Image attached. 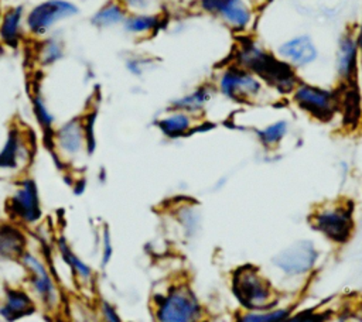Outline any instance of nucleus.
<instances>
[{
	"instance_id": "obj_1",
	"label": "nucleus",
	"mask_w": 362,
	"mask_h": 322,
	"mask_svg": "<svg viewBox=\"0 0 362 322\" xmlns=\"http://www.w3.org/2000/svg\"><path fill=\"white\" fill-rule=\"evenodd\" d=\"M230 62L257 75L277 96H290L300 83L294 68L272 54L256 38L247 34L238 38Z\"/></svg>"
},
{
	"instance_id": "obj_2",
	"label": "nucleus",
	"mask_w": 362,
	"mask_h": 322,
	"mask_svg": "<svg viewBox=\"0 0 362 322\" xmlns=\"http://www.w3.org/2000/svg\"><path fill=\"white\" fill-rule=\"evenodd\" d=\"M321 258L318 244L311 239H298L280 249L270 258L273 282L283 294H294L314 274Z\"/></svg>"
},
{
	"instance_id": "obj_3",
	"label": "nucleus",
	"mask_w": 362,
	"mask_h": 322,
	"mask_svg": "<svg viewBox=\"0 0 362 322\" xmlns=\"http://www.w3.org/2000/svg\"><path fill=\"white\" fill-rule=\"evenodd\" d=\"M229 287L240 309L247 311L273 308L283 304V298L287 297L276 287L270 275L253 264H242L233 268Z\"/></svg>"
},
{
	"instance_id": "obj_4",
	"label": "nucleus",
	"mask_w": 362,
	"mask_h": 322,
	"mask_svg": "<svg viewBox=\"0 0 362 322\" xmlns=\"http://www.w3.org/2000/svg\"><path fill=\"white\" fill-rule=\"evenodd\" d=\"M154 322H205L208 312L198 292L184 280L168 284L151 298Z\"/></svg>"
},
{
	"instance_id": "obj_5",
	"label": "nucleus",
	"mask_w": 362,
	"mask_h": 322,
	"mask_svg": "<svg viewBox=\"0 0 362 322\" xmlns=\"http://www.w3.org/2000/svg\"><path fill=\"white\" fill-rule=\"evenodd\" d=\"M49 141L55 157L69 168H78L83 164L96 147L92 121L82 116H72L58 123Z\"/></svg>"
},
{
	"instance_id": "obj_6",
	"label": "nucleus",
	"mask_w": 362,
	"mask_h": 322,
	"mask_svg": "<svg viewBox=\"0 0 362 322\" xmlns=\"http://www.w3.org/2000/svg\"><path fill=\"white\" fill-rule=\"evenodd\" d=\"M23 285L33 295L37 306L55 312L62 304V287L44 254L28 249L20 258Z\"/></svg>"
},
{
	"instance_id": "obj_7",
	"label": "nucleus",
	"mask_w": 362,
	"mask_h": 322,
	"mask_svg": "<svg viewBox=\"0 0 362 322\" xmlns=\"http://www.w3.org/2000/svg\"><path fill=\"white\" fill-rule=\"evenodd\" d=\"M212 83L219 96L228 102L239 105L267 102L270 96L276 95L257 75L233 62L221 66L216 71Z\"/></svg>"
},
{
	"instance_id": "obj_8",
	"label": "nucleus",
	"mask_w": 362,
	"mask_h": 322,
	"mask_svg": "<svg viewBox=\"0 0 362 322\" xmlns=\"http://www.w3.org/2000/svg\"><path fill=\"white\" fill-rule=\"evenodd\" d=\"M310 226L334 244L346 243L355 229V210L346 199L328 201L317 205L310 213Z\"/></svg>"
},
{
	"instance_id": "obj_9",
	"label": "nucleus",
	"mask_w": 362,
	"mask_h": 322,
	"mask_svg": "<svg viewBox=\"0 0 362 322\" xmlns=\"http://www.w3.org/2000/svg\"><path fill=\"white\" fill-rule=\"evenodd\" d=\"M6 212L8 220H13L24 229L40 226L44 217V210L40 188L34 178L25 174L17 178L7 196Z\"/></svg>"
},
{
	"instance_id": "obj_10",
	"label": "nucleus",
	"mask_w": 362,
	"mask_h": 322,
	"mask_svg": "<svg viewBox=\"0 0 362 322\" xmlns=\"http://www.w3.org/2000/svg\"><path fill=\"white\" fill-rule=\"evenodd\" d=\"M78 14L79 7L72 0H40L27 8V34L34 40H41L52 34L61 23Z\"/></svg>"
},
{
	"instance_id": "obj_11",
	"label": "nucleus",
	"mask_w": 362,
	"mask_h": 322,
	"mask_svg": "<svg viewBox=\"0 0 362 322\" xmlns=\"http://www.w3.org/2000/svg\"><path fill=\"white\" fill-rule=\"evenodd\" d=\"M290 100L310 117L328 121L339 112L341 95L334 89L300 80L290 95Z\"/></svg>"
},
{
	"instance_id": "obj_12",
	"label": "nucleus",
	"mask_w": 362,
	"mask_h": 322,
	"mask_svg": "<svg viewBox=\"0 0 362 322\" xmlns=\"http://www.w3.org/2000/svg\"><path fill=\"white\" fill-rule=\"evenodd\" d=\"M34 144L30 133L18 126H11L0 145V175L21 177L30 167Z\"/></svg>"
},
{
	"instance_id": "obj_13",
	"label": "nucleus",
	"mask_w": 362,
	"mask_h": 322,
	"mask_svg": "<svg viewBox=\"0 0 362 322\" xmlns=\"http://www.w3.org/2000/svg\"><path fill=\"white\" fill-rule=\"evenodd\" d=\"M195 4L201 13L215 17L239 35L247 34L256 20L252 0H197Z\"/></svg>"
},
{
	"instance_id": "obj_14",
	"label": "nucleus",
	"mask_w": 362,
	"mask_h": 322,
	"mask_svg": "<svg viewBox=\"0 0 362 322\" xmlns=\"http://www.w3.org/2000/svg\"><path fill=\"white\" fill-rule=\"evenodd\" d=\"M334 66L337 79L341 85L348 86L356 82L361 66V54L355 30H346L339 35L337 41Z\"/></svg>"
},
{
	"instance_id": "obj_15",
	"label": "nucleus",
	"mask_w": 362,
	"mask_h": 322,
	"mask_svg": "<svg viewBox=\"0 0 362 322\" xmlns=\"http://www.w3.org/2000/svg\"><path fill=\"white\" fill-rule=\"evenodd\" d=\"M276 55L296 71L305 69L317 62L320 49L310 34L301 32L281 41L276 49Z\"/></svg>"
},
{
	"instance_id": "obj_16",
	"label": "nucleus",
	"mask_w": 362,
	"mask_h": 322,
	"mask_svg": "<svg viewBox=\"0 0 362 322\" xmlns=\"http://www.w3.org/2000/svg\"><path fill=\"white\" fill-rule=\"evenodd\" d=\"M54 244L55 253L66 268L74 284L81 288H92L96 280L95 268L72 247V244L64 236H58Z\"/></svg>"
},
{
	"instance_id": "obj_17",
	"label": "nucleus",
	"mask_w": 362,
	"mask_h": 322,
	"mask_svg": "<svg viewBox=\"0 0 362 322\" xmlns=\"http://www.w3.org/2000/svg\"><path fill=\"white\" fill-rule=\"evenodd\" d=\"M37 309V302L24 285H6L0 292V319L17 322L30 316Z\"/></svg>"
},
{
	"instance_id": "obj_18",
	"label": "nucleus",
	"mask_w": 362,
	"mask_h": 322,
	"mask_svg": "<svg viewBox=\"0 0 362 322\" xmlns=\"http://www.w3.org/2000/svg\"><path fill=\"white\" fill-rule=\"evenodd\" d=\"M27 230L13 220L0 222V264H18L30 249Z\"/></svg>"
},
{
	"instance_id": "obj_19",
	"label": "nucleus",
	"mask_w": 362,
	"mask_h": 322,
	"mask_svg": "<svg viewBox=\"0 0 362 322\" xmlns=\"http://www.w3.org/2000/svg\"><path fill=\"white\" fill-rule=\"evenodd\" d=\"M27 8L23 4H13L3 8L0 18V44L6 48H18L28 37L25 28Z\"/></svg>"
},
{
	"instance_id": "obj_20",
	"label": "nucleus",
	"mask_w": 362,
	"mask_h": 322,
	"mask_svg": "<svg viewBox=\"0 0 362 322\" xmlns=\"http://www.w3.org/2000/svg\"><path fill=\"white\" fill-rule=\"evenodd\" d=\"M216 89L212 82H204L192 88L191 90L170 100L167 109L181 110L195 117H202L216 96Z\"/></svg>"
},
{
	"instance_id": "obj_21",
	"label": "nucleus",
	"mask_w": 362,
	"mask_h": 322,
	"mask_svg": "<svg viewBox=\"0 0 362 322\" xmlns=\"http://www.w3.org/2000/svg\"><path fill=\"white\" fill-rule=\"evenodd\" d=\"M198 124L199 117L174 109H167L154 121L158 133L167 140H180L189 136L198 127Z\"/></svg>"
},
{
	"instance_id": "obj_22",
	"label": "nucleus",
	"mask_w": 362,
	"mask_h": 322,
	"mask_svg": "<svg viewBox=\"0 0 362 322\" xmlns=\"http://www.w3.org/2000/svg\"><path fill=\"white\" fill-rule=\"evenodd\" d=\"M163 13H129L122 28L126 34L134 38H147L154 35L164 25Z\"/></svg>"
},
{
	"instance_id": "obj_23",
	"label": "nucleus",
	"mask_w": 362,
	"mask_h": 322,
	"mask_svg": "<svg viewBox=\"0 0 362 322\" xmlns=\"http://www.w3.org/2000/svg\"><path fill=\"white\" fill-rule=\"evenodd\" d=\"M257 143L266 151L277 150L290 133V121L286 117H277L253 130Z\"/></svg>"
},
{
	"instance_id": "obj_24",
	"label": "nucleus",
	"mask_w": 362,
	"mask_h": 322,
	"mask_svg": "<svg viewBox=\"0 0 362 322\" xmlns=\"http://www.w3.org/2000/svg\"><path fill=\"white\" fill-rule=\"evenodd\" d=\"M127 10L122 0H107L90 16V24L98 30H109L115 27H122L124 18L127 17Z\"/></svg>"
},
{
	"instance_id": "obj_25",
	"label": "nucleus",
	"mask_w": 362,
	"mask_h": 322,
	"mask_svg": "<svg viewBox=\"0 0 362 322\" xmlns=\"http://www.w3.org/2000/svg\"><path fill=\"white\" fill-rule=\"evenodd\" d=\"M30 103H31L33 116H34L38 127L41 129V131L45 136L49 137L58 123H57V116L52 112V109L49 107V103L40 86H37L31 90Z\"/></svg>"
},
{
	"instance_id": "obj_26",
	"label": "nucleus",
	"mask_w": 362,
	"mask_h": 322,
	"mask_svg": "<svg viewBox=\"0 0 362 322\" xmlns=\"http://www.w3.org/2000/svg\"><path fill=\"white\" fill-rule=\"evenodd\" d=\"M37 41L38 44L35 47V59L42 68H51L64 58L65 45L58 34L52 32Z\"/></svg>"
},
{
	"instance_id": "obj_27",
	"label": "nucleus",
	"mask_w": 362,
	"mask_h": 322,
	"mask_svg": "<svg viewBox=\"0 0 362 322\" xmlns=\"http://www.w3.org/2000/svg\"><path fill=\"white\" fill-rule=\"evenodd\" d=\"M174 222L185 239H192L199 233L202 217L201 210L194 203L184 202L174 210Z\"/></svg>"
},
{
	"instance_id": "obj_28",
	"label": "nucleus",
	"mask_w": 362,
	"mask_h": 322,
	"mask_svg": "<svg viewBox=\"0 0 362 322\" xmlns=\"http://www.w3.org/2000/svg\"><path fill=\"white\" fill-rule=\"evenodd\" d=\"M291 305L280 304L267 309L247 311L240 309L233 322H286L287 318L293 314Z\"/></svg>"
},
{
	"instance_id": "obj_29",
	"label": "nucleus",
	"mask_w": 362,
	"mask_h": 322,
	"mask_svg": "<svg viewBox=\"0 0 362 322\" xmlns=\"http://www.w3.org/2000/svg\"><path fill=\"white\" fill-rule=\"evenodd\" d=\"M99 267L102 270L107 268V266L112 263L115 256V246H113V237L112 232L107 225H103L99 232Z\"/></svg>"
},
{
	"instance_id": "obj_30",
	"label": "nucleus",
	"mask_w": 362,
	"mask_h": 322,
	"mask_svg": "<svg viewBox=\"0 0 362 322\" xmlns=\"http://www.w3.org/2000/svg\"><path fill=\"white\" fill-rule=\"evenodd\" d=\"M153 66V59L143 54H129L124 58V69L133 76H143Z\"/></svg>"
},
{
	"instance_id": "obj_31",
	"label": "nucleus",
	"mask_w": 362,
	"mask_h": 322,
	"mask_svg": "<svg viewBox=\"0 0 362 322\" xmlns=\"http://www.w3.org/2000/svg\"><path fill=\"white\" fill-rule=\"evenodd\" d=\"M127 13H161L158 0H122Z\"/></svg>"
},
{
	"instance_id": "obj_32",
	"label": "nucleus",
	"mask_w": 362,
	"mask_h": 322,
	"mask_svg": "<svg viewBox=\"0 0 362 322\" xmlns=\"http://www.w3.org/2000/svg\"><path fill=\"white\" fill-rule=\"evenodd\" d=\"M98 311H99V316H100L102 322H123V318H122L119 309L116 308V305L107 299L99 301Z\"/></svg>"
},
{
	"instance_id": "obj_33",
	"label": "nucleus",
	"mask_w": 362,
	"mask_h": 322,
	"mask_svg": "<svg viewBox=\"0 0 362 322\" xmlns=\"http://www.w3.org/2000/svg\"><path fill=\"white\" fill-rule=\"evenodd\" d=\"M286 322H320L317 315L313 312H298L291 314Z\"/></svg>"
},
{
	"instance_id": "obj_34",
	"label": "nucleus",
	"mask_w": 362,
	"mask_h": 322,
	"mask_svg": "<svg viewBox=\"0 0 362 322\" xmlns=\"http://www.w3.org/2000/svg\"><path fill=\"white\" fill-rule=\"evenodd\" d=\"M72 189H74V192H75L76 195L83 193V192H85V189H86V181H85L83 178H79L78 181H75V182H74Z\"/></svg>"
},
{
	"instance_id": "obj_35",
	"label": "nucleus",
	"mask_w": 362,
	"mask_h": 322,
	"mask_svg": "<svg viewBox=\"0 0 362 322\" xmlns=\"http://www.w3.org/2000/svg\"><path fill=\"white\" fill-rule=\"evenodd\" d=\"M356 34V41H358V47H359V54H361V68H362V16H361V21L355 30Z\"/></svg>"
},
{
	"instance_id": "obj_36",
	"label": "nucleus",
	"mask_w": 362,
	"mask_h": 322,
	"mask_svg": "<svg viewBox=\"0 0 362 322\" xmlns=\"http://www.w3.org/2000/svg\"><path fill=\"white\" fill-rule=\"evenodd\" d=\"M352 312H354V316L362 322V298L358 299L352 308Z\"/></svg>"
},
{
	"instance_id": "obj_37",
	"label": "nucleus",
	"mask_w": 362,
	"mask_h": 322,
	"mask_svg": "<svg viewBox=\"0 0 362 322\" xmlns=\"http://www.w3.org/2000/svg\"><path fill=\"white\" fill-rule=\"evenodd\" d=\"M1 14H3V8H1V6H0V18H1Z\"/></svg>"
},
{
	"instance_id": "obj_38",
	"label": "nucleus",
	"mask_w": 362,
	"mask_h": 322,
	"mask_svg": "<svg viewBox=\"0 0 362 322\" xmlns=\"http://www.w3.org/2000/svg\"><path fill=\"white\" fill-rule=\"evenodd\" d=\"M158 1H163V0H158Z\"/></svg>"
},
{
	"instance_id": "obj_39",
	"label": "nucleus",
	"mask_w": 362,
	"mask_h": 322,
	"mask_svg": "<svg viewBox=\"0 0 362 322\" xmlns=\"http://www.w3.org/2000/svg\"><path fill=\"white\" fill-rule=\"evenodd\" d=\"M0 322H3V321H1V319H0Z\"/></svg>"
},
{
	"instance_id": "obj_40",
	"label": "nucleus",
	"mask_w": 362,
	"mask_h": 322,
	"mask_svg": "<svg viewBox=\"0 0 362 322\" xmlns=\"http://www.w3.org/2000/svg\"><path fill=\"white\" fill-rule=\"evenodd\" d=\"M252 3H253V0H252Z\"/></svg>"
}]
</instances>
